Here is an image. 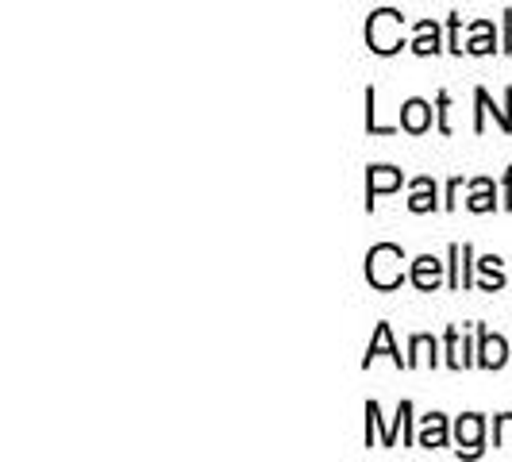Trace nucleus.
<instances>
[{"instance_id": "obj_1", "label": "nucleus", "mask_w": 512, "mask_h": 462, "mask_svg": "<svg viewBox=\"0 0 512 462\" xmlns=\"http://www.w3.org/2000/svg\"><path fill=\"white\" fill-rule=\"evenodd\" d=\"M401 247H393V243H382V247H374L370 255H366V278L370 285H378V289H393V285H401Z\"/></svg>"}, {"instance_id": "obj_2", "label": "nucleus", "mask_w": 512, "mask_h": 462, "mask_svg": "<svg viewBox=\"0 0 512 462\" xmlns=\"http://www.w3.org/2000/svg\"><path fill=\"white\" fill-rule=\"evenodd\" d=\"M366 43L378 54H393L401 51V16L393 8H382L370 16V27H366Z\"/></svg>"}, {"instance_id": "obj_3", "label": "nucleus", "mask_w": 512, "mask_h": 462, "mask_svg": "<svg viewBox=\"0 0 512 462\" xmlns=\"http://www.w3.org/2000/svg\"><path fill=\"white\" fill-rule=\"evenodd\" d=\"M439 274H443V262H436L432 255H424V258H416L412 262V282H416V289H436L439 285Z\"/></svg>"}, {"instance_id": "obj_4", "label": "nucleus", "mask_w": 512, "mask_h": 462, "mask_svg": "<svg viewBox=\"0 0 512 462\" xmlns=\"http://www.w3.org/2000/svg\"><path fill=\"white\" fill-rule=\"evenodd\" d=\"M378 355H389V359L397 362V366H409V359H401V351L393 347V335H389V324H378V335H374V343H370V351H366V366L378 359Z\"/></svg>"}, {"instance_id": "obj_5", "label": "nucleus", "mask_w": 512, "mask_h": 462, "mask_svg": "<svg viewBox=\"0 0 512 462\" xmlns=\"http://www.w3.org/2000/svg\"><path fill=\"white\" fill-rule=\"evenodd\" d=\"M397 185H401V170L374 166V170H370V185H366V189H370V205H374L378 193H389V189H397Z\"/></svg>"}, {"instance_id": "obj_6", "label": "nucleus", "mask_w": 512, "mask_h": 462, "mask_svg": "<svg viewBox=\"0 0 512 462\" xmlns=\"http://www.w3.org/2000/svg\"><path fill=\"white\" fill-rule=\"evenodd\" d=\"M401 124L409 131H424L428 124H432V108L424 101H409L405 108H401Z\"/></svg>"}, {"instance_id": "obj_7", "label": "nucleus", "mask_w": 512, "mask_h": 462, "mask_svg": "<svg viewBox=\"0 0 512 462\" xmlns=\"http://www.w3.org/2000/svg\"><path fill=\"white\" fill-rule=\"evenodd\" d=\"M459 443L466 447V455H478V443H482V416H462Z\"/></svg>"}, {"instance_id": "obj_8", "label": "nucleus", "mask_w": 512, "mask_h": 462, "mask_svg": "<svg viewBox=\"0 0 512 462\" xmlns=\"http://www.w3.org/2000/svg\"><path fill=\"white\" fill-rule=\"evenodd\" d=\"M443 443H447V420L432 412L424 420V428H420V447H443Z\"/></svg>"}, {"instance_id": "obj_9", "label": "nucleus", "mask_w": 512, "mask_h": 462, "mask_svg": "<svg viewBox=\"0 0 512 462\" xmlns=\"http://www.w3.org/2000/svg\"><path fill=\"white\" fill-rule=\"evenodd\" d=\"M505 362V339L501 335H482V366L497 370Z\"/></svg>"}, {"instance_id": "obj_10", "label": "nucleus", "mask_w": 512, "mask_h": 462, "mask_svg": "<svg viewBox=\"0 0 512 462\" xmlns=\"http://www.w3.org/2000/svg\"><path fill=\"white\" fill-rule=\"evenodd\" d=\"M432 205H436V185H432L428 178H420L416 181V193H412L409 208L412 212H428Z\"/></svg>"}, {"instance_id": "obj_11", "label": "nucleus", "mask_w": 512, "mask_h": 462, "mask_svg": "<svg viewBox=\"0 0 512 462\" xmlns=\"http://www.w3.org/2000/svg\"><path fill=\"white\" fill-rule=\"evenodd\" d=\"M412 51H416V54H436L439 51V31H436V24H420V35H416Z\"/></svg>"}, {"instance_id": "obj_12", "label": "nucleus", "mask_w": 512, "mask_h": 462, "mask_svg": "<svg viewBox=\"0 0 512 462\" xmlns=\"http://www.w3.org/2000/svg\"><path fill=\"white\" fill-rule=\"evenodd\" d=\"M474 212H489L493 208V193H489V181H474V197H470Z\"/></svg>"}, {"instance_id": "obj_13", "label": "nucleus", "mask_w": 512, "mask_h": 462, "mask_svg": "<svg viewBox=\"0 0 512 462\" xmlns=\"http://www.w3.org/2000/svg\"><path fill=\"white\" fill-rule=\"evenodd\" d=\"M489 31H493L489 24H478V27H474V43H470V51H474V54L493 51V39H489Z\"/></svg>"}, {"instance_id": "obj_14", "label": "nucleus", "mask_w": 512, "mask_h": 462, "mask_svg": "<svg viewBox=\"0 0 512 462\" xmlns=\"http://www.w3.org/2000/svg\"><path fill=\"white\" fill-rule=\"evenodd\" d=\"M447 347H451V366H459L462 370L470 359H466V347L459 343V332H447Z\"/></svg>"}, {"instance_id": "obj_15", "label": "nucleus", "mask_w": 512, "mask_h": 462, "mask_svg": "<svg viewBox=\"0 0 512 462\" xmlns=\"http://www.w3.org/2000/svg\"><path fill=\"white\" fill-rule=\"evenodd\" d=\"M497 262L501 258H482V274H486V285H505V278H501V270H497Z\"/></svg>"}, {"instance_id": "obj_16", "label": "nucleus", "mask_w": 512, "mask_h": 462, "mask_svg": "<svg viewBox=\"0 0 512 462\" xmlns=\"http://www.w3.org/2000/svg\"><path fill=\"white\" fill-rule=\"evenodd\" d=\"M497 443H501V447H512V416H501V420H497Z\"/></svg>"}]
</instances>
